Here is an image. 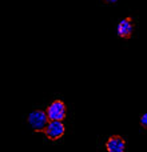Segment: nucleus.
I'll list each match as a JSON object with an SVG mask.
<instances>
[{
    "instance_id": "obj_1",
    "label": "nucleus",
    "mask_w": 147,
    "mask_h": 152,
    "mask_svg": "<svg viewBox=\"0 0 147 152\" xmlns=\"http://www.w3.org/2000/svg\"><path fill=\"white\" fill-rule=\"evenodd\" d=\"M48 121L50 120L47 118V113H46V111H42V110L32 111L28 116V123L32 127L34 132H44Z\"/></svg>"
},
{
    "instance_id": "obj_2",
    "label": "nucleus",
    "mask_w": 147,
    "mask_h": 152,
    "mask_svg": "<svg viewBox=\"0 0 147 152\" xmlns=\"http://www.w3.org/2000/svg\"><path fill=\"white\" fill-rule=\"evenodd\" d=\"M46 113H47L48 120L63 121L67 116V107H66L63 100H54V102L48 105Z\"/></svg>"
},
{
    "instance_id": "obj_3",
    "label": "nucleus",
    "mask_w": 147,
    "mask_h": 152,
    "mask_svg": "<svg viewBox=\"0 0 147 152\" xmlns=\"http://www.w3.org/2000/svg\"><path fill=\"white\" fill-rule=\"evenodd\" d=\"M64 132H66V127L60 120H50L43 134L50 140L55 142V140H59L63 136Z\"/></svg>"
},
{
    "instance_id": "obj_4",
    "label": "nucleus",
    "mask_w": 147,
    "mask_h": 152,
    "mask_svg": "<svg viewBox=\"0 0 147 152\" xmlns=\"http://www.w3.org/2000/svg\"><path fill=\"white\" fill-rule=\"evenodd\" d=\"M134 32V20L132 18H126L123 20L119 21L118 27H116V34L121 39H130Z\"/></svg>"
},
{
    "instance_id": "obj_5",
    "label": "nucleus",
    "mask_w": 147,
    "mask_h": 152,
    "mask_svg": "<svg viewBox=\"0 0 147 152\" xmlns=\"http://www.w3.org/2000/svg\"><path fill=\"white\" fill-rule=\"evenodd\" d=\"M106 150L107 152H124L126 150V140L122 136H111L106 142Z\"/></svg>"
},
{
    "instance_id": "obj_6",
    "label": "nucleus",
    "mask_w": 147,
    "mask_h": 152,
    "mask_svg": "<svg viewBox=\"0 0 147 152\" xmlns=\"http://www.w3.org/2000/svg\"><path fill=\"white\" fill-rule=\"evenodd\" d=\"M140 126H142L143 128H147V115L146 113H143V116L140 118Z\"/></svg>"
},
{
    "instance_id": "obj_7",
    "label": "nucleus",
    "mask_w": 147,
    "mask_h": 152,
    "mask_svg": "<svg viewBox=\"0 0 147 152\" xmlns=\"http://www.w3.org/2000/svg\"><path fill=\"white\" fill-rule=\"evenodd\" d=\"M103 1H104V3H110V4H111V3H116L118 0H103Z\"/></svg>"
}]
</instances>
